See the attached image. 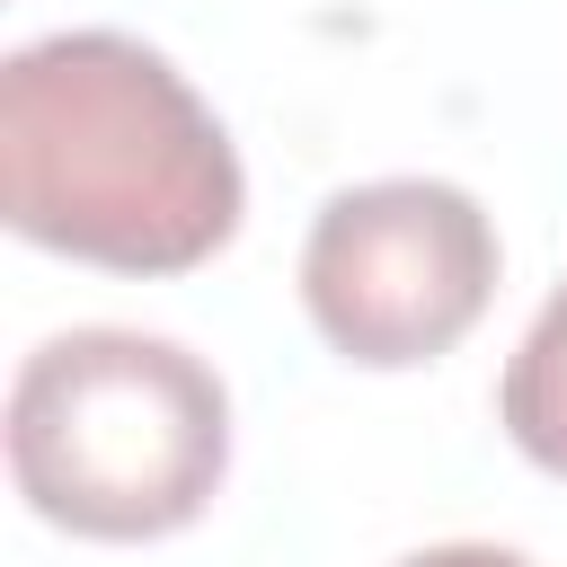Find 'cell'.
Here are the masks:
<instances>
[{
    "mask_svg": "<svg viewBox=\"0 0 567 567\" xmlns=\"http://www.w3.org/2000/svg\"><path fill=\"white\" fill-rule=\"evenodd\" d=\"M248 177L195 80L115 27L0 62V221L106 275H186L239 239Z\"/></svg>",
    "mask_w": 567,
    "mask_h": 567,
    "instance_id": "obj_1",
    "label": "cell"
},
{
    "mask_svg": "<svg viewBox=\"0 0 567 567\" xmlns=\"http://www.w3.org/2000/svg\"><path fill=\"white\" fill-rule=\"evenodd\" d=\"M9 478L71 540H168L230 478V390L177 337L62 328L9 381Z\"/></svg>",
    "mask_w": 567,
    "mask_h": 567,
    "instance_id": "obj_2",
    "label": "cell"
},
{
    "mask_svg": "<svg viewBox=\"0 0 567 567\" xmlns=\"http://www.w3.org/2000/svg\"><path fill=\"white\" fill-rule=\"evenodd\" d=\"M496 221L452 177H363L319 204L301 239V310L328 354L416 372L452 354L496 301Z\"/></svg>",
    "mask_w": 567,
    "mask_h": 567,
    "instance_id": "obj_3",
    "label": "cell"
},
{
    "mask_svg": "<svg viewBox=\"0 0 567 567\" xmlns=\"http://www.w3.org/2000/svg\"><path fill=\"white\" fill-rule=\"evenodd\" d=\"M496 425L514 434V452H523L532 470L567 478V284H549V301L532 310L523 346L505 354Z\"/></svg>",
    "mask_w": 567,
    "mask_h": 567,
    "instance_id": "obj_4",
    "label": "cell"
},
{
    "mask_svg": "<svg viewBox=\"0 0 567 567\" xmlns=\"http://www.w3.org/2000/svg\"><path fill=\"white\" fill-rule=\"evenodd\" d=\"M390 567H532L523 549H496V540H434V549H408Z\"/></svg>",
    "mask_w": 567,
    "mask_h": 567,
    "instance_id": "obj_5",
    "label": "cell"
}]
</instances>
